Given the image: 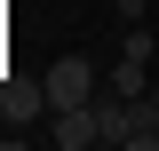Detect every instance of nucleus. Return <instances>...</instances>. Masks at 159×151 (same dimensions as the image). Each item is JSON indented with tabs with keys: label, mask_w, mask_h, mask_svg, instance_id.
<instances>
[{
	"label": "nucleus",
	"mask_w": 159,
	"mask_h": 151,
	"mask_svg": "<svg viewBox=\"0 0 159 151\" xmlns=\"http://www.w3.org/2000/svg\"><path fill=\"white\" fill-rule=\"evenodd\" d=\"M48 143H56V151L103 143V112H96V103H56V112H48Z\"/></svg>",
	"instance_id": "f257e3e1"
},
{
	"label": "nucleus",
	"mask_w": 159,
	"mask_h": 151,
	"mask_svg": "<svg viewBox=\"0 0 159 151\" xmlns=\"http://www.w3.org/2000/svg\"><path fill=\"white\" fill-rule=\"evenodd\" d=\"M56 103H96V64L88 56H56L48 64V112Z\"/></svg>",
	"instance_id": "f03ea898"
},
{
	"label": "nucleus",
	"mask_w": 159,
	"mask_h": 151,
	"mask_svg": "<svg viewBox=\"0 0 159 151\" xmlns=\"http://www.w3.org/2000/svg\"><path fill=\"white\" fill-rule=\"evenodd\" d=\"M0 119H8V127L48 119V80H0Z\"/></svg>",
	"instance_id": "7ed1b4c3"
},
{
	"label": "nucleus",
	"mask_w": 159,
	"mask_h": 151,
	"mask_svg": "<svg viewBox=\"0 0 159 151\" xmlns=\"http://www.w3.org/2000/svg\"><path fill=\"white\" fill-rule=\"evenodd\" d=\"M111 95H151V72H143L135 56H119L111 64Z\"/></svg>",
	"instance_id": "20e7f679"
},
{
	"label": "nucleus",
	"mask_w": 159,
	"mask_h": 151,
	"mask_svg": "<svg viewBox=\"0 0 159 151\" xmlns=\"http://www.w3.org/2000/svg\"><path fill=\"white\" fill-rule=\"evenodd\" d=\"M119 56L151 64V56H159V32H151V24H127V32H119Z\"/></svg>",
	"instance_id": "39448f33"
},
{
	"label": "nucleus",
	"mask_w": 159,
	"mask_h": 151,
	"mask_svg": "<svg viewBox=\"0 0 159 151\" xmlns=\"http://www.w3.org/2000/svg\"><path fill=\"white\" fill-rule=\"evenodd\" d=\"M151 8H159V0H111V16H119V24H143Z\"/></svg>",
	"instance_id": "423d86ee"
},
{
	"label": "nucleus",
	"mask_w": 159,
	"mask_h": 151,
	"mask_svg": "<svg viewBox=\"0 0 159 151\" xmlns=\"http://www.w3.org/2000/svg\"><path fill=\"white\" fill-rule=\"evenodd\" d=\"M151 103H159V80H151Z\"/></svg>",
	"instance_id": "0eeeda50"
}]
</instances>
